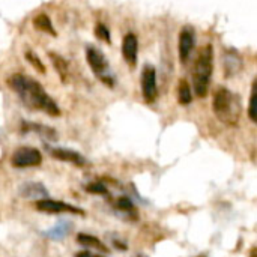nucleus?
<instances>
[{
  "mask_svg": "<svg viewBox=\"0 0 257 257\" xmlns=\"http://www.w3.org/2000/svg\"><path fill=\"white\" fill-rule=\"evenodd\" d=\"M8 86L18 95L20 101L30 110L44 111L48 116H59L60 108L47 90L32 77L14 74L8 78Z\"/></svg>",
  "mask_w": 257,
  "mask_h": 257,
  "instance_id": "nucleus-1",
  "label": "nucleus"
},
{
  "mask_svg": "<svg viewBox=\"0 0 257 257\" xmlns=\"http://www.w3.org/2000/svg\"><path fill=\"white\" fill-rule=\"evenodd\" d=\"M212 110L220 122L229 126H236L242 113L241 99L232 90L226 87H218L214 93Z\"/></svg>",
  "mask_w": 257,
  "mask_h": 257,
  "instance_id": "nucleus-2",
  "label": "nucleus"
},
{
  "mask_svg": "<svg viewBox=\"0 0 257 257\" xmlns=\"http://www.w3.org/2000/svg\"><path fill=\"white\" fill-rule=\"evenodd\" d=\"M212 71H214V47L208 44L200 48L194 66V74H193L194 92L199 98H205L208 95Z\"/></svg>",
  "mask_w": 257,
  "mask_h": 257,
  "instance_id": "nucleus-3",
  "label": "nucleus"
},
{
  "mask_svg": "<svg viewBox=\"0 0 257 257\" xmlns=\"http://www.w3.org/2000/svg\"><path fill=\"white\" fill-rule=\"evenodd\" d=\"M86 60L92 69V72L108 87H114L116 80L110 71L108 62L105 59V56L102 54V51H99L96 47L93 45H87L86 47Z\"/></svg>",
  "mask_w": 257,
  "mask_h": 257,
  "instance_id": "nucleus-4",
  "label": "nucleus"
},
{
  "mask_svg": "<svg viewBox=\"0 0 257 257\" xmlns=\"http://www.w3.org/2000/svg\"><path fill=\"white\" fill-rule=\"evenodd\" d=\"M42 163V155L36 148L30 146H23L18 148L12 157H11V164L17 169H27V167H36Z\"/></svg>",
  "mask_w": 257,
  "mask_h": 257,
  "instance_id": "nucleus-5",
  "label": "nucleus"
},
{
  "mask_svg": "<svg viewBox=\"0 0 257 257\" xmlns=\"http://www.w3.org/2000/svg\"><path fill=\"white\" fill-rule=\"evenodd\" d=\"M142 93L143 99L149 104L155 102L158 98V84H157V71L152 65H145L142 71Z\"/></svg>",
  "mask_w": 257,
  "mask_h": 257,
  "instance_id": "nucleus-6",
  "label": "nucleus"
},
{
  "mask_svg": "<svg viewBox=\"0 0 257 257\" xmlns=\"http://www.w3.org/2000/svg\"><path fill=\"white\" fill-rule=\"evenodd\" d=\"M36 209L39 212H44V214H63V212H68V214H78V215H84V212L80 209V208H75L69 203H63V202H57V200H53V199H41L36 202Z\"/></svg>",
  "mask_w": 257,
  "mask_h": 257,
  "instance_id": "nucleus-7",
  "label": "nucleus"
},
{
  "mask_svg": "<svg viewBox=\"0 0 257 257\" xmlns=\"http://www.w3.org/2000/svg\"><path fill=\"white\" fill-rule=\"evenodd\" d=\"M193 50H194V30L191 27H184L179 33V44H178L179 59L182 63L188 62Z\"/></svg>",
  "mask_w": 257,
  "mask_h": 257,
  "instance_id": "nucleus-8",
  "label": "nucleus"
},
{
  "mask_svg": "<svg viewBox=\"0 0 257 257\" xmlns=\"http://www.w3.org/2000/svg\"><path fill=\"white\" fill-rule=\"evenodd\" d=\"M122 56L125 62L133 68L139 57V39L134 33H126L122 39Z\"/></svg>",
  "mask_w": 257,
  "mask_h": 257,
  "instance_id": "nucleus-9",
  "label": "nucleus"
},
{
  "mask_svg": "<svg viewBox=\"0 0 257 257\" xmlns=\"http://www.w3.org/2000/svg\"><path fill=\"white\" fill-rule=\"evenodd\" d=\"M48 152H50V155L54 157L56 160L65 161V163H71V164L78 166V167H83V166L87 164L86 158H84L81 154H78V152H75V151H72V149H65V148H48Z\"/></svg>",
  "mask_w": 257,
  "mask_h": 257,
  "instance_id": "nucleus-10",
  "label": "nucleus"
},
{
  "mask_svg": "<svg viewBox=\"0 0 257 257\" xmlns=\"http://www.w3.org/2000/svg\"><path fill=\"white\" fill-rule=\"evenodd\" d=\"M20 191H21V196L26 197V199L41 200V199H47L48 197V191L39 182H27V184L21 185Z\"/></svg>",
  "mask_w": 257,
  "mask_h": 257,
  "instance_id": "nucleus-11",
  "label": "nucleus"
},
{
  "mask_svg": "<svg viewBox=\"0 0 257 257\" xmlns=\"http://www.w3.org/2000/svg\"><path fill=\"white\" fill-rule=\"evenodd\" d=\"M71 230H72V223L71 221H59L56 226L45 230L42 235L53 239V241H60V239L66 238L71 233Z\"/></svg>",
  "mask_w": 257,
  "mask_h": 257,
  "instance_id": "nucleus-12",
  "label": "nucleus"
},
{
  "mask_svg": "<svg viewBox=\"0 0 257 257\" xmlns=\"http://www.w3.org/2000/svg\"><path fill=\"white\" fill-rule=\"evenodd\" d=\"M21 131L23 133H36L38 136L47 139V140H56L57 139V134L54 130H51L50 126H45V125H39V123H27V122H23L21 125Z\"/></svg>",
  "mask_w": 257,
  "mask_h": 257,
  "instance_id": "nucleus-13",
  "label": "nucleus"
},
{
  "mask_svg": "<svg viewBox=\"0 0 257 257\" xmlns=\"http://www.w3.org/2000/svg\"><path fill=\"white\" fill-rule=\"evenodd\" d=\"M33 27L42 33H47V35H51V36H57V32L50 20V17L47 14H38L35 18H33Z\"/></svg>",
  "mask_w": 257,
  "mask_h": 257,
  "instance_id": "nucleus-14",
  "label": "nucleus"
},
{
  "mask_svg": "<svg viewBox=\"0 0 257 257\" xmlns=\"http://www.w3.org/2000/svg\"><path fill=\"white\" fill-rule=\"evenodd\" d=\"M48 56L51 59V63L54 65V69L57 71V74L60 77V81L66 83L68 81V75H69V68H68L66 60L62 56H59L57 53H48Z\"/></svg>",
  "mask_w": 257,
  "mask_h": 257,
  "instance_id": "nucleus-15",
  "label": "nucleus"
},
{
  "mask_svg": "<svg viewBox=\"0 0 257 257\" xmlns=\"http://www.w3.org/2000/svg\"><path fill=\"white\" fill-rule=\"evenodd\" d=\"M77 241L83 245V247H89V248H95V250H101L102 253H108V248L93 235H87V233H80L77 236Z\"/></svg>",
  "mask_w": 257,
  "mask_h": 257,
  "instance_id": "nucleus-16",
  "label": "nucleus"
},
{
  "mask_svg": "<svg viewBox=\"0 0 257 257\" xmlns=\"http://www.w3.org/2000/svg\"><path fill=\"white\" fill-rule=\"evenodd\" d=\"M116 208H117V211H120L123 214V217L126 220H136L137 218V215L134 212V205L128 197H119L116 202Z\"/></svg>",
  "mask_w": 257,
  "mask_h": 257,
  "instance_id": "nucleus-17",
  "label": "nucleus"
},
{
  "mask_svg": "<svg viewBox=\"0 0 257 257\" xmlns=\"http://www.w3.org/2000/svg\"><path fill=\"white\" fill-rule=\"evenodd\" d=\"M178 101L182 105H188L193 101V95H191V87L187 83V80H181L179 86H178Z\"/></svg>",
  "mask_w": 257,
  "mask_h": 257,
  "instance_id": "nucleus-18",
  "label": "nucleus"
},
{
  "mask_svg": "<svg viewBox=\"0 0 257 257\" xmlns=\"http://www.w3.org/2000/svg\"><path fill=\"white\" fill-rule=\"evenodd\" d=\"M24 56H26V60L38 71V72H41V74H45V65L41 62V59L38 57V54L35 53V51H32V50H27L26 53H24Z\"/></svg>",
  "mask_w": 257,
  "mask_h": 257,
  "instance_id": "nucleus-19",
  "label": "nucleus"
},
{
  "mask_svg": "<svg viewBox=\"0 0 257 257\" xmlns=\"http://www.w3.org/2000/svg\"><path fill=\"white\" fill-rule=\"evenodd\" d=\"M256 86H257V81L254 80L253 81V86H251V93H250V104H248V117H250V120L251 122H256L257 119V108H256V98H257V93H256Z\"/></svg>",
  "mask_w": 257,
  "mask_h": 257,
  "instance_id": "nucleus-20",
  "label": "nucleus"
},
{
  "mask_svg": "<svg viewBox=\"0 0 257 257\" xmlns=\"http://www.w3.org/2000/svg\"><path fill=\"white\" fill-rule=\"evenodd\" d=\"M95 36L99 41H104L105 44H110V41H111L110 30H108V27L104 23H96V26H95Z\"/></svg>",
  "mask_w": 257,
  "mask_h": 257,
  "instance_id": "nucleus-21",
  "label": "nucleus"
},
{
  "mask_svg": "<svg viewBox=\"0 0 257 257\" xmlns=\"http://www.w3.org/2000/svg\"><path fill=\"white\" fill-rule=\"evenodd\" d=\"M86 190L89 191V193H92V194H99V196H107L108 194V191H107V188L102 185V184H90V185H87L86 187Z\"/></svg>",
  "mask_w": 257,
  "mask_h": 257,
  "instance_id": "nucleus-22",
  "label": "nucleus"
},
{
  "mask_svg": "<svg viewBox=\"0 0 257 257\" xmlns=\"http://www.w3.org/2000/svg\"><path fill=\"white\" fill-rule=\"evenodd\" d=\"M226 62L233 63V65H235V63H242L239 57H233V53H230V54H227V56H226ZM226 71H227V75H235V74L238 72V69H236L235 66H233L232 69H229V68H227Z\"/></svg>",
  "mask_w": 257,
  "mask_h": 257,
  "instance_id": "nucleus-23",
  "label": "nucleus"
},
{
  "mask_svg": "<svg viewBox=\"0 0 257 257\" xmlns=\"http://www.w3.org/2000/svg\"><path fill=\"white\" fill-rule=\"evenodd\" d=\"M75 257H104V256H99V254H93V253H90V251H80V253H77Z\"/></svg>",
  "mask_w": 257,
  "mask_h": 257,
  "instance_id": "nucleus-24",
  "label": "nucleus"
}]
</instances>
